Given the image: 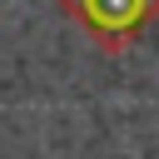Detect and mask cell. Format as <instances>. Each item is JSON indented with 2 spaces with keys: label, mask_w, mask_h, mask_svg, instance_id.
<instances>
[{
  "label": "cell",
  "mask_w": 159,
  "mask_h": 159,
  "mask_svg": "<svg viewBox=\"0 0 159 159\" xmlns=\"http://www.w3.org/2000/svg\"><path fill=\"white\" fill-rule=\"evenodd\" d=\"M65 15L99 40V50L119 55L144 25L159 20V0H60Z\"/></svg>",
  "instance_id": "cell-1"
}]
</instances>
